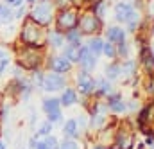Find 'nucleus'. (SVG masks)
Returning a JSON list of instances; mask_svg holds the SVG:
<instances>
[{
  "mask_svg": "<svg viewBox=\"0 0 154 149\" xmlns=\"http://www.w3.org/2000/svg\"><path fill=\"white\" fill-rule=\"evenodd\" d=\"M47 115H48V120H50L52 124L61 120V110H57V112H52V113H47Z\"/></svg>",
  "mask_w": 154,
  "mask_h": 149,
  "instance_id": "f704fd0d",
  "label": "nucleus"
},
{
  "mask_svg": "<svg viewBox=\"0 0 154 149\" xmlns=\"http://www.w3.org/2000/svg\"><path fill=\"white\" fill-rule=\"evenodd\" d=\"M95 149H106V147H100V146H99V147H95Z\"/></svg>",
  "mask_w": 154,
  "mask_h": 149,
  "instance_id": "de8ad7c7",
  "label": "nucleus"
},
{
  "mask_svg": "<svg viewBox=\"0 0 154 149\" xmlns=\"http://www.w3.org/2000/svg\"><path fill=\"white\" fill-rule=\"evenodd\" d=\"M106 36H108V41H111V43L118 45V43L125 41V31H124L122 27L113 25V27H109V29L106 31Z\"/></svg>",
  "mask_w": 154,
  "mask_h": 149,
  "instance_id": "4468645a",
  "label": "nucleus"
},
{
  "mask_svg": "<svg viewBox=\"0 0 154 149\" xmlns=\"http://www.w3.org/2000/svg\"><path fill=\"white\" fill-rule=\"evenodd\" d=\"M22 38H23V41H25L27 45H31V47L43 45V41H45V33H43V27H41V24L34 22L32 18H29V20L23 24Z\"/></svg>",
  "mask_w": 154,
  "mask_h": 149,
  "instance_id": "f257e3e1",
  "label": "nucleus"
},
{
  "mask_svg": "<svg viewBox=\"0 0 154 149\" xmlns=\"http://www.w3.org/2000/svg\"><path fill=\"white\" fill-rule=\"evenodd\" d=\"M79 56H81V43H70L66 49H65V58L74 63V61H79Z\"/></svg>",
  "mask_w": 154,
  "mask_h": 149,
  "instance_id": "dca6fc26",
  "label": "nucleus"
},
{
  "mask_svg": "<svg viewBox=\"0 0 154 149\" xmlns=\"http://www.w3.org/2000/svg\"><path fill=\"white\" fill-rule=\"evenodd\" d=\"M104 115H100V113H93V117H91V126L93 128H100L102 124H104Z\"/></svg>",
  "mask_w": 154,
  "mask_h": 149,
  "instance_id": "7c9ffc66",
  "label": "nucleus"
},
{
  "mask_svg": "<svg viewBox=\"0 0 154 149\" xmlns=\"http://www.w3.org/2000/svg\"><path fill=\"white\" fill-rule=\"evenodd\" d=\"M152 149H154V146H152Z\"/></svg>",
  "mask_w": 154,
  "mask_h": 149,
  "instance_id": "603ef678",
  "label": "nucleus"
},
{
  "mask_svg": "<svg viewBox=\"0 0 154 149\" xmlns=\"http://www.w3.org/2000/svg\"><path fill=\"white\" fill-rule=\"evenodd\" d=\"M127 24V31H131V33H134L136 29H138V25H140V13H133L131 16H129V20L125 22Z\"/></svg>",
  "mask_w": 154,
  "mask_h": 149,
  "instance_id": "b1692460",
  "label": "nucleus"
},
{
  "mask_svg": "<svg viewBox=\"0 0 154 149\" xmlns=\"http://www.w3.org/2000/svg\"><path fill=\"white\" fill-rule=\"evenodd\" d=\"M59 149H79V146H77L75 140H72V138H66L61 146H59Z\"/></svg>",
  "mask_w": 154,
  "mask_h": 149,
  "instance_id": "2f4dec72",
  "label": "nucleus"
},
{
  "mask_svg": "<svg viewBox=\"0 0 154 149\" xmlns=\"http://www.w3.org/2000/svg\"><path fill=\"white\" fill-rule=\"evenodd\" d=\"M95 88H97V94L99 95H109L111 94V83L109 81H104V79H100V81H95Z\"/></svg>",
  "mask_w": 154,
  "mask_h": 149,
  "instance_id": "412c9836",
  "label": "nucleus"
},
{
  "mask_svg": "<svg viewBox=\"0 0 154 149\" xmlns=\"http://www.w3.org/2000/svg\"><path fill=\"white\" fill-rule=\"evenodd\" d=\"M22 65L25 67V68H36L38 67V63H39V54L34 50V49H29V50H25L23 54H22Z\"/></svg>",
  "mask_w": 154,
  "mask_h": 149,
  "instance_id": "9b49d317",
  "label": "nucleus"
},
{
  "mask_svg": "<svg viewBox=\"0 0 154 149\" xmlns=\"http://www.w3.org/2000/svg\"><path fill=\"white\" fill-rule=\"evenodd\" d=\"M152 119V110H151V104L142 108L140 113H138V119H136V124H138V129L140 131H147V124L149 120Z\"/></svg>",
  "mask_w": 154,
  "mask_h": 149,
  "instance_id": "ddd939ff",
  "label": "nucleus"
},
{
  "mask_svg": "<svg viewBox=\"0 0 154 149\" xmlns=\"http://www.w3.org/2000/svg\"><path fill=\"white\" fill-rule=\"evenodd\" d=\"M63 131H65V135H66V137H70V138L77 137V135H79V128H77V120H75V119L66 120V124H65Z\"/></svg>",
  "mask_w": 154,
  "mask_h": 149,
  "instance_id": "6ab92c4d",
  "label": "nucleus"
},
{
  "mask_svg": "<svg viewBox=\"0 0 154 149\" xmlns=\"http://www.w3.org/2000/svg\"><path fill=\"white\" fill-rule=\"evenodd\" d=\"M120 65L118 63H111V65H108L106 67V77L111 81V79H116V77H120Z\"/></svg>",
  "mask_w": 154,
  "mask_h": 149,
  "instance_id": "5701e85b",
  "label": "nucleus"
},
{
  "mask_svg": "<svg viewBox=\"0 0 154 149\" xmlns=\"http://www.w3.org/2000/svg\"><path fill=\"white\" fill-rule=\"evenodd\" d=\"M29 2H36V0H29Z\"/></svg>",
  "mask_w": 154,
  "mask_h": 149,
  "instance_id": "09e8293b",
  "label": "nucleus"
},
{
  "mask_svg": "<svg viewBox=\"0 0 154 149\" xmlns=\"http://www.w3.org/2000/svg\"><path fill=\"white\" fill-rule=\"evenodd\" d=\"M147 92L149 94H154V75L149 79V83H147Z\"/></svg>",
  "mask_w": 154,
  "mask_h": 149,
  "instance_id": "c9c22d12",
  "label": "nucleus"
},
{
  "mask_svg": "<svg viewBox=\"0 0 154 149\" xmlns=\"http://www.w3.org/2000/svg\"><path fill=\"white\" fill-rule=\"evenodd\" d=\"M147 146H154V131L147 133Z\"/></svg>",
  "mask_w": 154,
  "mask_h": 149,
  "instance_id": "e433bc0d",
  "label": "nucleus"
},
{
  "mask_svg": "<svg viewBox=\"0 0 154 149\" xmlns=\"http://www.w3.org/2000/svg\"><path fill=\"white\" fill-rule=\"evenodd\" d=\"M81 31L74 27V29H70V31H66V40L70 41V43H81Z\"/></svg>",
  "mask_w": 154,
  "mask_h": 149,
  "instance_id": "a878e982",
  "label": "nucleus"
},
{
  "mask_svg": "<svg viewBox=\"0 0 154 149\" xmlns=\"http://www.w3.org/2000/svg\"><path fill=\"white\" fill-rule=\"evenodd\" d=\"M0 149H5V146H4V142H0Z\"/></svg>",
  "mask_w": 154,
  "mask_h": 149,
  "instance_id": "49530a36",
  "label": "nucleus"
},
{
  "mask_svg": "<svg viewBox=\"0 0 154 149\" xmlns=\"http://www.w3.org/2000/svg\"><path fill=\"white\" fill-rule=\"evenodd\" d=\"M23 13H25V9H23V7H20V9H18V13H16V16H18V18H20V16H22V14H23Z\"/></svg>",
  "mask_w": 154,
  "mask_h": 149,
  "instance_id": "79ce46f5",
  "label": "nucleus"
},
{
  "mask_svg": "<svg viewBox=\"0 0 154 149\" xmlns=\"http://www.w3.org/2000/svg\"><path fill=\"white\" fill-rule=\"evenodd\" d=\"M59 99H45L43 101V110H45V113H52V112H57L59 110Z\"/></svg>",
  "mask_w": 154,
  "mask_h": 149,
  "instance_id": "4be33fe9",
  "label": "nucleus"
},
{
  "mask_svg": "<svg viewBox=\"0 0 154 149\" xmlns=\"http://www.w3.org/2000/svg\"><path fill=\"white\" fill-rule=\"evenodd\" d=\"M133 144H134V135L127 129V126H124L116 135V149H131Z\"/></svg>",
  "mask_w": 154,
  "mask_h": 149,
  "instance_id": "0eeeda50",
  "label": "nucleus"
},
{
  "mask_svg": "<svg viewBox=\"0 0 154 149\" xmlns=\"http://www.w3.org/2000/svg\"><path fill=\"white\" fill-rule=\"evenodd\" d=\"M91 2H97V0H91Z\"/></svg>",
  "mask_w": 154,
  "mask_h": 149,
  "instance_id": "3c124183",
  "label": "nucleus"
},
{
  "mask_svg": "<svg viewBox=\"0 0 154 149\" xmlns=\"http://www.w3.org/2000/svg\"><path fill=\"white\" fill-rule=\"evenodd\" d=\"M41 81H43V75L39 74V72H34V83L41 84Z\"/></svg>",
  "mask_w": 154,
  "mask_h": 149,
  "instance_id": "4c0bfd02",
  "label": "nucleus"
},
{
  "mask_svg": "<svg viewBox=\"0 0 154 149\" xmlns=\"http://www.w3.org/2000/svg\"><path fill=\"white\" fill-rule=\"evenodd\" d=\"M11 18H13V11L9 9V5H4V4H2V5H0V22H5V24H7Z\"/></svg>",
  "mask_w": 154,
  "mask_h": 149,
  "instance_id": "bb28decb",
  "label": "nucleus"
},
{
  "mask_svg": "<svg viewBox=\"0 0 154 149\" xmlns=\"http://www.w3.org/2000/svg\"><path fill=\"white\" fill-rule=\"evenodd\" d=\"M66 84L65 77L57 72H50V74L43 75V81H41V86L47 90V92H57V90H63Z\"/></svg>",
  "mask_w": 154,
  "mask_h": 149,
  "instance_id": "39448f33",
  "label": "nucleus"
},
{
  "mask_svg": "<svg viewBox=\"0 0 154 149\" xmlns=\"http://www.w3.org/2000/svg\"><path fill=\"white\" fill-rule=\"evenodd\" d=\"M140 61L143 63V68L149 75H154V54H152V49L143 45L140 49Z\"/></svg>",
  "mask_w": 154,
  "mask_h": 149,
  "instance_id": "6e6552de",
  "label": "nucleus"
},
{
  "mask_svg": "<svg viewBox=\"0 0 154 149\" xmlns=\"http://www.w3.org/2000/svg\"><path fill=\"white\" fill-rule=\"evenodd\" d=\"M77 29L82 33V34H91V33H95L99 27H100V20H99V16L93 13V11H90V13H86V14H82L79 20H77Z\"/></svg>",
  "mask_w": 154,
  "mask_h": 149,
  "instance_id": "f03ea898",
  "label": "nucleus"
},
{
  "mask_svg": "<svg viewBox=\"0 0 154 149\" xmlns=\"http://www.w3.org/2000/svg\"><path fill=\"white\" fill-rule=\"evenodd\" d=\"M102 47H104V41H102L100 38H91V40L88 41V49H90V52H91L95 58L102 54Z\"/></svg>",
  "mask_w": 154,
  "mask_h": 149,
  "instance_id": "a211bd4d",
  "label": "nucleus"
},
{
  "mask_svg": "<svg viewBox=\"0 0 154 149\" xmlns=\"http://www.w3.org/2000/svg\"><path fill=\"white\" fill-rule=\"evenodd\" d=\"M63 41H65V36H63L59 31H54V33L48 34V43H50L52 47H61Z\"/></svg>",
  "mask_w": 154,
  "mask_h": 149,
  "instance_id": "393cba45",
  "label": "nucleus"
},
{
  "mask_svg": "<svg viewBox=\"0 0 154 149\" xmlns=\"http://www.w3.org/2000/svg\"><path fill=\"white\" fill-rule=\"evenodd\" d=\"M120 74H124V77H133L136 74V63L134 61H125L124 65H120Z\"/></svg>",
  "mask_w": 154,
  "mask_h": 149,
  "instance_id": "aec40b11",
  "label": "nucleus"
},
{
  "mask_svg": "<svg viewBox=\"0 0 154 149\" xmlns=\"http://www.w3.org/2000/svg\"><path fill=\"white\" fill-rule=\"evenodd\" d=\"M36 149H48V147L45 146V142H41V144H38V146H36Z\"/></svg>",
  "mask_w": 154,
  "mask_h": 149,
  "instance_id": "37998d69",
  "label": "nucleus"
},
{
  "mask_svg": "<svg viewBox=\"0 0 154 149\" xmlns=\"http://www.w3.org/2000/svg\"><path fill=\"white\" fill-rule=\"evenodd\" d=\"M104 11H106V0H97V2H95V5H93V13L100 18V16H104V14H106Z\"/></svg>",
  "mask_w": 154,
  "mask_h": 149,
  "instance_id": "c85d7f7f",
  "label": "nucleus"
},
{
  "mask_svg": "<svg viewBox=\"0 0 154 149\" xmlns=\"http://www.w3.org/2000/svg\"><path fill=\"white\" fill-rule=\"evenodd\" d=\"M63 106H72V104H75L77 103V94L72 90V88H66L65 92H63V95H61V101H59Z\"/></svg>",
  "mask_w": 154,
  "mask_h": 149,
  "instance_id": "f3484780",
  "label": "nucleus"
},
{
  "mask_svg": "<svg viewBox=\"0 0 154 149\" xmlns=\"http://www.w3.org/2000/svg\"><path fill=\"white\" fill-rule=\"evenodd\" d=\"M52 131V122L48 120V122H43L41 124V128L38 129V135H48Z\"/></svg>",
  "mask_w": 154,
  "mask_h": 149,
  "instance_id": "473e14b6",
  "label": "nucleus"
},
{
  "mask_svg": "<svg viewBox=\"0 0 154 149\" xmlns=\"http://www.w3.org/2000/svg\"><path fill=\"white\" fill-rule=\"evenodd\" d=\"M31 18H32L34 22L41 24V25H47V24L50 22V18H52V5H50V2H47V0L38 2V5L34 7Z\"/></svg>",
  "mask_w": 154,
  "mask_h": 149,
  "instance_id": "20e7f679",
  "label": "nucleus"
},
{
  "mask_svg": "<svg viewBox=\"0 0 154 149\" xmlns=\"http://www.w3.org/2000/svg\"><path fill=\"white\" fill-rule=\"evenodd\" d=\"M79 63H81V67H82V70H84V72H90V70H93V68H95V65H97V58L90 52V49H88V47H81Z\"/></svg>",
  "mask_w": 154,
  "mask_h": 149,
  "instance_id": "1a4fd4ad",
  "label": "nucleus"
},
{
  "mask_svg": "<svg viewBox=\"0 0 154 149\" xmlns=\"http://www.w3.org/2000/svg\"><path fill=\"white\" fill-rule=\"evenodd\" d=\"M45 146L48 149H59L57 147V140H56L54 137H48V135H47V138H45Z\"/></svg>",
  "mask_w": 154,
  "mask_h": 149,
  "instance_id": "72a5a7b5",
  "label": "nucleus"
},
{
  "mask_svg": "<svg viewBox=\"0 0 154 149\" xmlns=\"http://www.w3.org/2000/svg\"><path fill=\"white\" fill-rule=\"evenodd\" d=\"M77 88L84 95L95 90V79L90 75V72H81V74L77 75Z\"/></svg>",
  "mask_w": 154,
  "mask_h": 149,
  "instance_id": "423d86ee",
  "label": "nucleus"
},
{
  "mask_svg": "<svg viewBox=\"0 0 154 149\" xmlns=\"http://www.w3.org/2000/svg\"><path fill=\"white\" fill-rule=\"evenodd\" d=\"M77 20H79V16H77L75 9H63L57 16V29L70 31V29L77 27Z\"/></svg>",
  "mask_w": 154,
  "mask_h": 149,
  "instance_id": "7ed1b4c3",
  "label": "nucleus"
},
{
  "mask_svg": "<svg viewBox=\"0 0 154 149\" xmlns=\"http://www.w3.org/2000/svg\"><path fill=\"white\" fill-rule=\"evenodd\" d=\"M50 68H52L54 72H57V74H65V72H68V70L72 68V63H70L65 56H56V58L50 61Z\"/></svg>",
  "mask_w": 154,
  "mask_h": 149,
  "instance_id": "f8f14e48",
  "label": "nucleus"
},
{
  "mask_svg": "<svg viewBox=\"0 0 154 149\" xmlns=\"http://www.w3.org/2000/svg\"><path fill=\"white\" fill-rule=\"evenodd\" d=\"M7 63H9V58H7V59H2V61H0V74L4 72V68L7 67Z\"/></svg>",
  "mask_w": 154,
  "mask_h": 149,
  "instance_id": "58836bf2",
  "label": "nucleus"
},
{
  "mask_svg": "<svg viewBox=\"0 0 154 149\" xmlns=\"http://www.w3.org/2000/svg\"><path fill=\"white\" fill-rule=\"evenodd\" d=\"M36 146H38V144H36V138H32V140H31V147H36Z\"/></svg>",
  "mask_w": 154,
  "mask_h": 149,
  "instance_id": "c03bdc74",
  "label": "nucleus"
},
{
  "mask_svg": "<svg viewBox=\"0 0 154 149\" xmlns=\"http://www.w3.org/2000/svg\"><path fill=\"white\" fill-rule=\"evenodd\" d=\"M72 2H74V4H81V2H82V0H72Z\"/></svg>",
  "mask_w": 154,
  "mask_h": 149,
  "instance_id": "a18cd8bd",
  "label": "nucleus"
},
{
  "mask_svg": "<svg viewBox=\"0 0 154 149\" xmlns=\"http://www.w3.org/2000/svg\"><path fill=\"white\" fill-rule=\"evenodd\" d=\"M108 108L113 113H122L125 112V103H124V99L118 94H113V95L108 97Z\"/></svg>",
  "mask_w": 154,
  "mask_h": 149,
  "instance_id": "2eb2a0df",
  "label": "nucleus"
},
{
  "mask_svg": "<svg viewBox=\"0 0 154 149\" xmlns=\"http://www.w3.org/2000/svg\"><path fill=\"white\" fill-rule=\"evenodd\" d=\"M133 13H134V9H133V5L129 2H118L115 5V18L118 22H124L125 24Z\"/></svg>",
  "mask_w": 154,
  "mask_h": 149,
  "instance_id": "9d476101",
  "label": "nucleus"
},
{
  "mask_svg": "<svg viewBox=\"0 0 154 149\" xmlns=\"http://www.w3.org/2000/svg\"><path fill=\"white\" fill-rule=\"evenodd\" d=\"M2 59H7V54H5V52L0 49V61H2Z\"/></svg>",
  "mask_w": 154,
  "mask_h": 149,
  "instance_id": "a19ab883",
  "label": "nucleus"
},
{
  "mask_svg": "<svg viewBox=\"0 0 154 149\" xmlns=\"http://www.w3.org/2000/svg\"><path fill=\"white\" fill-rule=\"evenodd\" d=\"M116 56H122V58H127L129 56V47H127V41H122L116 45Z\"/></svg>",
  "mask_w": 154,
  "mask_h": 149,
  "instance_id": "c756f323",
  "label": "nucleus"
},
{
  "mask_svg": "<svg viewBox=\"0 0 154 149\" xmlns=\"http://www.w3.org/2000/svg\"><path fill=\"white\" fill-rule=\"evenodd\" d=\"M102 52L108 56V58H116V45L111 41H106L104 47H102Z\"/></svg>",
  "mask_w": 154,
  "mask_h": 149,
  "instance_id": "cd10ccee",
  "label": "nucleus"
},
{
  "mask_svg": "<svg viewBox=\"0 0 154 149\" xmlns=\"http://www.w3.org/2000/svg\"><path fill=\"white\" fill-rule=\"evenodd\" d=\"M127 2H133V0H127Z\"/></svg>",
  "mask_w": 154,
  "mask_h": 149,
  "instance_id": "8fccbe9b",
  "label": "nucleus"
},
{
  "mask_svg": "<svg viewBox=\"0 0 154 149\" xmlns=\"http://www.w3.org/2000/svg\"><path fill=\"white\" fill-rule=\"evenodd\" d=\"M7 4H9V5H20L22 0H7Z\"/></svg>",
  "mask_w": 154,
  "mask_h": 149,
  "instance_id": "ea45409f",
  "label": "nucleus"
}]
</instances>
